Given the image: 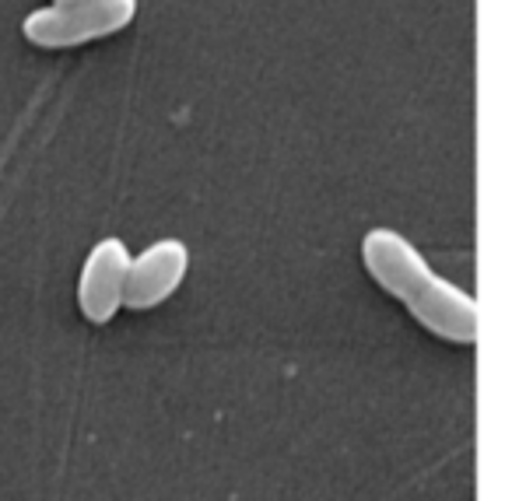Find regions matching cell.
<instances>
[{"label":"cell","mask_w":512,"mask_h":501,"mask_svg":"<svg viewBox=\"0 0 512 501\" xmlns=\"http://www.w3.org/2000/svg\"><path fill=\"white\" fill-rule=\"evenodd\" d=\"M137 15V0H67L36 8L22 22V36L39 50H71L123 32Z\"/></svg>","instance_id":"6da1fadb"},{"label":"cell","mask_w":512,"mask_h":501,"mask_svg":"<svg viewBox=\"0 0 512 501\" xmlns=\"http://www.w3.org/2000/svg\"><path fill=\"white\" fill-rule=\"evenodd\" d=\"M362 267L369 270V277L397 302H411L435 270L428 267V260L421 256V249L411 239H404L393 228H372L362 239Z\"/></svg>","instance_id":"7a4b0ae2"},{"label":"cell","mask_w":512,"mask_h":501,"mask_svg":"<svg viewBox=\"0 0 512 501\" xmlns=\"http://www.w3.org/2000/svg\"><path fill=\"white\" fill-rule=\"evenodd\" d=\"M407 312L414 316V323L449 344H474L477 340L474 295L442 274H432V281L407 302Z\"/></svg>","instance_id":"5b68a950"},{"label":"cell","mask_w":512,"mask_h":501,"mask_svg":"<svg viewBox=\"0 0 512 501\" xmlns=\"http://www.w3.org/2000/svg\"><path fill=\"white\" fill-rule=\"evenodd\" d=\"M50 4H67V0H50Z\"/></svg>","instance_id":"8992f818"},{"label":"cell","mask_w":512,"mask_h":501,"mask_svg":"<svg viewBox=\"0 0 512 501\" xmlns=\"http://www.w3.org/2000/svg\"><path fill=\"white\" fill-rule=\"evenodd\" d=\"M130 249L123 239L106 235L88 249L78 274V309L88 323L102 326L123 309V288H127Z\"/></svg>","instance_id":"277c9868"},{"label":"cell","mask_w":512,"mask_h":501,"mask_svg":"<svg viewBox=\"0 0 512 501\" xmlns=\"http://www.w3.org/2000/svg\"><path fill=\"white\" fill-rule=\"evenodd\" d=\"M190 270V249L183 239H155L141 253H130L127 267V288H123V305L134 312L155 309V305L169 302L176 288L186 281Z\"/></svg>","instance_id":"3957f363"}]
</instances>
